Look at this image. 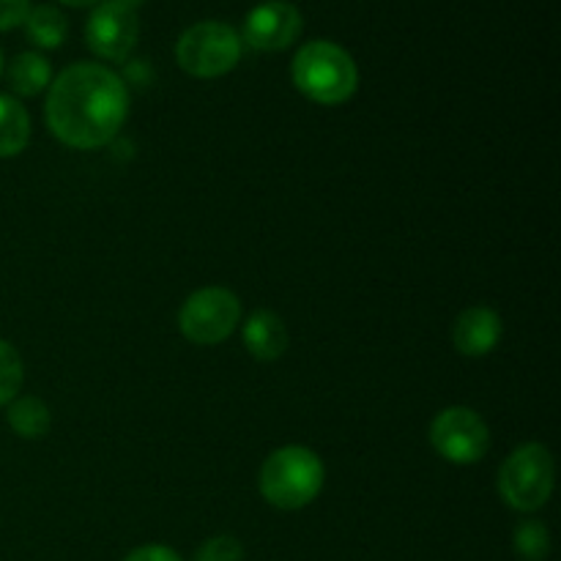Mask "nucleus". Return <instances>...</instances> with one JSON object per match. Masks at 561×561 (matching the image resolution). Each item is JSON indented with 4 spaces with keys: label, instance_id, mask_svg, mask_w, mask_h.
Instances as JSON below:
<instances>
[{
    "label": "nucleus",
    "instance_id": "1",
    "mask_svg": "<svg viewBox=\"0 0 561 561\" xmlns=\"http://www.w3.org/2000/svg\"><path fill=\"white\" fill-rule=\"evenodd\" d=\"M47 126L64 146L93 151L124 129L129 91L102 64H75L49 82L44 104Z\"/></svg>",
    "mask_w": 561,
    "mask_h": 561
},
{
    "label": "nucleus",
    "instance_id": "2",
    "mask_svg": "<svg viewBox=\"0 0 561 561\" xmlns=\"http://www.w3.org/2000/svg\"><path fill=\"white\" fill-rule=\"evenodd\" d=\"M290 77L299 93L323 107L348 102L359 88L354 58L334 42L305 44L290 64Z\"/></svg>",
    "mask_w": 561,
    "mask_h": 561
},
{
    "label": "nucleus",
    "instance_id": "3",
    "mask_svg": "<svg viewBox=\"0 0 561 561\" xmlns=\"http://www.w3.org/2000/svg\"><path fill=\"white\" fill-rule=\"evenodd\" d=\"M327 480L323 460L310 447H279L263 460L261 469V493L272 507L294 510L307 507L318 499Z\"/></svg>",
    "mask_w": 561,
    "mask_h": 561
},
{
    "label": "nucleus",
    "instance_id": "4",
    "mask_svg": "<svg viewBox=\"0 0 561 561\" xmlns=\"http://www.w3.org/2000/svg\"><path fill=\"white\" fill-rule=\"evenodd\" d=\"M557 482V466L546 444H524L499 469V493L507 507L518 513H537L546 507Z\"/></svg>",
    "mask_w": 561,
    "mask_h": 561
},
{
    "label": "nucleus",
    "instance_id": "5",
    "mask_svg": "<svg viewBox=\"0 0 561 561\" xmlns=\"http://www.w3.org/2000/svg\"><path fill=\"white\" fill-rule=\"evenodd\" d=\"M175 60L186 75L197 80H214L236 69L241 60V36L225 22H197L181 33L175 44Z\"/></svg>",
    "mask_w": 561,
    "mask_h": 561
},
{
    "label": "nucleus",
    "instance_id": "6",
    "mask_svg": "<svg viewBox=\"0 0 561 561\" xmlns=\"http://www.w3.org/2000/svg\"><path fill=\"white\" fill-rule=\"evenodd\" d=\"M241 321V301L228 288H201L184 301L179 329L190 343L217 345L236 332Z\"/></svg>",
    "mask_w": 561,
    "mask_h": 561
},
{
    "label": "nucleus",
    "instance_id": "7",
    "mask_svg": "<svg viewBox=\"0 0 561 561\" xmlns=\"http://www.w3.org/2000/svg\"><path fill=\"white\" fill-rule=\"evenodd\" d=\"M431 444L447 463H480L491 449V431L474 409L453 405L436 414L431 425Z\"/></svg>",
    "mask_w": 561,
    "mask_h": 561
},
{
    "label": "nucleus",
    "instance_id": "8",
    "mask_svg": "<svg viewBox=\"0 0 561 561\" xmlns=\"http://www.w3.org/2000/svg\"><path fill=\"white\" fill-rule=\"evenodd\" d=\"M140 36V20L129 0H102L88 16L85 42L93 55L124 64Z\"/></svg>",
    "mask_w": 561,
    "mask_h": 561
},
{
    "label": "nucleus",
    "instance_id": "9",
    "mask_svg": "<svg viewBox=\"0 0 561 561\" xmlns=\"http://www.w3.org/2000/svg\"><path fill=\"white\" fill-rule=\"evenodd\" d=\"M301 11L288 0H266L255 5L244 20V42L261 53L290 47L301 33Z\"/></svg>",
    "mask_w": 561,
    "mask_h": 561
},
{
    "label": "nucleus",
    "instance_id": "10",
    "mask_svg": "<svg viewBox=\"0 0 561 561\" xmlns=\"http://www.w3.org/2000/svg\"><path fill=\"white\" fill-rule=\"evenodd\" d=\"M502 340V316L491 307H469L453 327V345L463 356H485Z\"/></svg>",
    "mask_w": 561,
    "mask_h": 561
},
{
    "label": "nucleus",
    "instance_id": "11",
    "mask_svg": "<svg viewBox=\"0 0 561 561\" xmlns=\"http://www.w3.org/2000/svg\"><path fill=\"white\" fill-rule=\"evenodd\" d=\"M244 345L257 362H274L288 351V329L279 316L257 310L244 323Z\"/></svg>",
    "mask_w": 561,
    "mask_h": 561
},
{
    "label": "nucleus",
    "instance_id": "12",
    "mask_svg": "<svg viewBox=\"0 0 561 561\" xmlns=\"http://www.w3.org/2000/svg\"><path fill=\"white\" fill-rule=\"evenodd\" d=\"M31 142V115L14 96L0 93V159L22 153Z\"/></svg>",
    "mask_w": 561,
    "mask_h": 561
},
{
    "label": "nucleus",
    "instance_id": "13",
    "mask_svg": "<svg viewBox=\"0 0 561 561\" xmlns=\"http://www.w3.org/2000/svg\"><path fill=\"white\" fill-rule=\"evenodd\" d=\"M11 91L20 96H38L53 82V66L38 53H20L5 71Z\"/></svg>",
    "mask_w": 561,
    "mask_h": 561
},
{
    "label": "nucleus",
    "instance_id": "14",
    "mask_svg": "<svg viewBox=\"0 0 561 561\" xmlns=\"http://www.w3.org/2000/svg\"><path fill=\"white\" fill-rule=\"evenodd\" d=\"M5 420H9L11 431L22 438H44L53 427V414H49L47 403L33 398V394L11 400Z\"/></svg>",
    "mask_w": 561,
    "mask_h": 561
},
{
    "label": "nucleus",
    "instance_id": "15",
    "mask_svg": "<svg viewBox=\"0 0 561 561\" xmlns=\"http://www.w3.org/2000/svg\"><path fill=\"white\" fill-rule=\"evenodd\" d=\"M22 25H25L27 42L44 49L60 47L69 36V22H66L64 11H58L55 5H36V9L27 11Z\"/></svg>",
    "mask_w": 561,
    "mask_h": 561
},
{
    "label": "nucleus",
    "instance_id": "16",
    "mask_svg": "<svg viewBox=\"0 0 561 561\" xmlns=\"http://www.w3.org/2000/svg\"><path fill=\"white\" fill-rule=\"evenodd\" d=\"M513 546L524 561H542L551 553V535L540 520H526L515 529Z\"/></svg>",
    "mask_w": 561,
    "mask_h": 561
},
{
    "label": "nucleus",
    "instance_id": "17",
    "mask_svg": "<svg viewBox=\"0 0 561 561\" xmlns=\"http://www.w3.org/2000/svg\"><path fill=\"white\" fill-rule=\"evenodd\" d=\"M25 367H22L20 354L11 343L0 340V405H9L20 394Z\"/></svg>",
    "mask_w": 561,
    "mask_h": 561
},
{
    "label": "nucleus",
    "instance_id": "18",
    "mask_svg": "<svg viewBox=\"0 0 561 561\" xmlns=\"http://www.w3.org/2000/svg\"><path fill=\"white\" fill-rule=\"evenodd\" d=\"M195 561H244V548H241L236 537L219 535L197 548Z\"/></svg>",
    "mask_w": 561,
    "mask_h": 561
},
{
    "label": "nucleus",
    "instance_id": "19",
    "mask_svg": "<svg viewBox=\"0 0 561 561\" xmlns=\"http://www.w3.org/2000/svg\"><path fill=\"white\" fill-rule=\"evenodd\" d=\"M31 11V0H0V31L22 25Z\"/></svg>",
    "mask_w": 561,
    "mask_h": 561
},
{
    "label": "nucleus",
    "instance_id": "20",
    "mask_svg": "<svg viewBox=\"0 0 561 561\" xmlns=\"http://www.w3.org/2000/svg\"><path fill=\"white\" fill-rule=\"evenodd\" d=\"M124 561H184L168 546H142L135 548Z\"/></svg>",
    "mask_w": 561,
    "mask_h": 561
},
{
    "label": "nucleus",
    "instance_id": "21",
    "mask_svg": "<svg viewBox=\"0 0 561 561\" xmlns=\"http://www.w3.org/2000/svg\"><path fill=\"white\" fill-rule=\"evenodd\" d=\"M60 3L75 5V9H82V5H99V3H102V0H60Z\"/></svg>",
    "mask_w": 561,
    "mask_h": 561
},
{
    "label": "nucleus",
    "instance_id": "22",
    "mask_svg": "<svg viewBox=\"0 0 561 561\" xmlns=\"http://www.w3.org/2000/svg\"><path fill=\"white\" fill-rule=\"evenodd\" d=\"M0 71H3V55H0Z\"/></svg>",
    "mask_w": 561,
    "mask_h": 561
}]
</instances>
